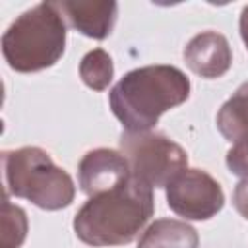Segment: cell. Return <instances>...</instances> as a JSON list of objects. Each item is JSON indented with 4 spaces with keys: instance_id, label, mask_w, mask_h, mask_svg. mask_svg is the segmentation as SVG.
<instances>
[{
    "instance_id": "6da1fadb",
    "label": "cell",
    "mask_w": 248,
    "mask_h": 248,
    "mask_svg": "<svg viewBox=\"0 0 248 248\" xmlns=\"http://www.w3.org/2000/svg\"><path fill=\"white\" fill-rule=\"evenodd\" d=\"M153 211V188L130 176L120 186L89 198L74 217V231L89 246H122L138 238Z\"/></svg>"
},
{
    "instance_id": "7a4b0ae2",
    "label": "cell",
    "mask_w": 248,
    "mask_h": 248,
    "mask_svg": "<svg viewBox=\"0 0 248 248\" xmlns=\"http://www.w3.org/2000/svg\"><path fill=\"white\" fill-rule=\"evenodd\" d=\"M190 97V79L176 66L151 64L124 74L108 93L112 114L126 132H149L161 114Z\"/></svg>"
},
{
    "instance_id": "3957f363",
    "label": "cell",
    "mask_w": 248,
    "mask_h": 248,
    "mask_svg": "<svg viewBox=\"0 0 248 248\" xmlns=\"http://www.w3.org/2000/svg\"><path fill=\"white\" fill-rule=\"evenodd\" d=\"M66 33V21L56 4L41 2L17 16L4 31L2 54L16 72H41L62 58Z\"/></svg>"
},
{
    "instance_id": "277c9868",
    "label": "cell",
    "mask_w": 248,
    "mask_h": 248,
    "mask_svg": "<svg viewBox=\"0 0 248 248\" xmlns=\"http://www.w3.org/2000/svg\"><path fill=\"white\" fill-rule=\"evenodd\" d=\"M6 194L29 200L41 209L58 211L74 202L72 176L58 167L50 155L35 145L2 153Z\"/></svg>"
},
{
    "instance_id": "5b68a950",
    "label": "cell",
    "mask_w": 248,
    "mask_h": 248,
    "mask_svg": "<svg viewBox=\"0 0 248 248\" xmlns=\"http://www.w3.org/2000/svg\"><path fill=\"white\" fill-rule=\"evenodd\" d=\"M118 143L132 176L151 188H167L188 165L186 151L159 132H122Z\"/></svg>"
},
{
    "instance_id": "8992f818",
    "label": "cell",
    "mask_w": 248,
    "mask_h": 248,
    "mask_svg": "<svg viewBox=\"0 0 248 248\" xmlns=\"http://www.w3.org/2000/svg\"><path fill=\"white\" fill-rule=\"evenodd\" d=\"M170 211L188 221H207L225 205L221 184L202 169H184L167 184Z\"/></svg>"
},
{
    "instance_id": "52a82bcc",
    "label": "cell",
    "mask_w": 248,
    "mask_h": 248,
    "mask_svg": "<svg viewBox=\"0 0 248 248\" xmlns=\"http://www.w3.org/2000/svg\"><path fill=\"white\" fill-rule=\"evenodd\" d=\"M132 176L126 157L108 147H97L87 151L78 165V180L83 194L89 198L108 192L120 186Z\"/></svg>"
},
{
    "instance_id": "ba28073f",
    "label": "cell",
    "mask_w": 248,
    "mask_h": 248,
    "mask_svg": "<svg viewBox=\"0 0 248 248\" xmlns=\"http://www.w3.org/2000/svg\"><path fill=\"white\" fill-rule=\"evenodd\" d=\"M184 62L194 74L205 79H215L229 72L232 50L225 35L217 31H202L186 43Z\"/></svg>"
},
{
    "instance_id": "9c48e42d",
    "label": "cell",
    "mask_w": 248,
    "mask_h": 248,
    "mask_svg": "<svg viewBox=\"0 0 248 248\" xmlns=\"http://www.w3.org/2000/svg\"><path fill=\"white\" fill-rule=\"evenodd\" d=\"M64 21L78 33L103 41L112 33L118 16V4L108 2H78V0H62L54 2Z\"/></svg>"
},
{
    "instance_id": "30bf717a",
    "label": "cell",
    "mask_w": 248,
    "mask_h": 248,
    "mask_svg": "<svg viewBox=\"0 0 248 248\" xmlns=\"http://www.w3.org/2000/svg\"><path fill=\"white\" fill-rule=\"evenodd\" d=\"M198 231L186 221L157 219L143 231L138 248H198Z\"/></svg>"
},
{
    "instance_id": "8fae6325",
    "label": "cell",
    "mask_w": 248,
    "mask_h": 248,
    "mask_svg": "<svg viewBox=\"0 0 248 248\" xmlns=\"http://www.w3.org/2000/svg\"><path fill=\"white\" fill-rule=\"evenodd\" d=\"M217 128L221 136L231 141L248 140V81H244L217 112Z\"/></svg>"
},
{
    "instance_id": "7c38bea8",
    "label": "cell",
    "mask_w": 248,
    "mask_h": 248,
    "mask_svg": "<svg viewBox=\"0 0 248 248\" xmlns=\"http://www.w3.org/2000/svg\"><path fill=\"white\" fill-rule=\"evenodd\" d=\"M79 78L93 91H103L114 78V64L105 48L89 50L79 62Z\"/></svg>"
},
{
    "instance_id": "4fadbf2b",
    "label": "cell",
    "mask_w": 248,
    "mask_h": 248,
    "mask_svg": "<svg viewBox=\"0 0 248 248\" xmlns=\"http://www.w3.org/2000/svg\"><path fill=\"white\" fill-rule=\"evenodd\" d=\"M27 236V215L4 196L2 203V248H19Z\"/></svg>"
},
{
    "instance_id": "5bb4252c",
    "label": "cell",
    "mask_w": 248,
    "mask_h": 248,
    "mask_svg": "<svg viewBox=\"0 0 248 248\" xmlns=\"http://www.w3.org/2000/svg\"><path fill=\"white\" fill-rule=\"evenodd\" d=\"M227 167L232 174L248 178V140L232 143V147L227 151Z\"/></svg>"
},
{
    "instance_id": "9a60e30c",
    "label": "cell",
    "mask_w": 248,
    "mask_h": 248,
    "mask_svg": "<svg viewBox=\"0 0 248 248\" xmlns=\"http://www.w3.org/2000/svg\"><path fill=\"white\" fill-rule=\"evenodd\" d=\"M232 205L244 219H248V178H242L234 186V190H232Z\"/></svg>"
},
{
    "instance_id": "2e32d148",
    "label": "cell",
    "mask_w": 248,
    "mask_h": 248,
    "mask_svg": "<svg viewBox=\"0 0 248 248\" xmlns=\"http://www.w3.org/2000/svg\"><path fill=\"white\" fill-rule=\"evenodd\" d=\"M238 27H240V37H242V41H244V46H246V50H248V6H244L242 12H240Z\"/></svg>"
}]
</instances>
